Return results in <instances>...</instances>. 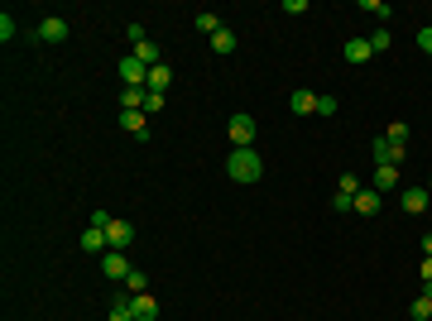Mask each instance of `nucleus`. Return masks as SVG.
Returning a JSON list of instances; mask_svg holds the SVG:
<instances>
[{"instance_id":"f704fd0d","label":"nucleus","mask_w":432,"mask_h":321,"mask_svg":"<svg viewBox=\"0 0 432 321\" xmlns=\"http://www.w3.org/2000/svg\"><path fill=\"white\" fill-rule=\"evenodd\" d=\"M428 197H432V192H428ZM428 207H432V202H428Z\"/></svg>"},{"instance_id":"f03ea898","label":"nucleus","mask_w":432,"mask_h":321,"mask_svg":"<svg viewBox=\"0 0 432 321\" xmlns=\"http://www.w3.org/2000/svg\"><path fill=\"white\" fill-rule=\"evenodd\" d=\"M226 134H231V144H236V149H255V120H250L245 110H236V115H231Z\"/></svg>"},{"instance_id":"2f4dec72","label":"nucleus","mask_w":432,"mask_h":321,"mask_svg":"<svg viewBox=\"0 0 432 321\" xmlns=\"http://www.w3.org/2000/svg\"><path fill=\"white\" fill-rule=\"evenodd\" d=\"M418 48H423V53H432V29H418Z\"/></svg>"},{"instance_id":"4468645a","label":"nucleus","mask_w":432,"mask_h":321,"mask_svg":"<svg viewBox=\"0 0 432 321\" xmlns=\"http://www.w3.org/2000/svg\"><path fill=\"white\" fill-rule=\"evenodd\" d=\"M394 183H399V168L375 163V192H379V197H384V192H394Z\"/></svg>"},{"instance_id":"9b49d317","label":"nucleus","mask_w":432,"mask_h":321,"mask_svg":"<svg viewBox=\"0 0 432 321\" xmlns=\"http://www.w3.org/2000/svg\"><path fill=\"white\" fill-rule=\"evenodd\" d=\"M120 125L135 134V139H149V115H144V110H120Z\"/></svg>"},{"instance_id":"20e7f679","label":"nucleus","mask_w":432,"mask_h":321,"mask_svg":"<svg viewBox=\"0 0 432 321\" xmlns=\"http://www.w3.org/2000/svg\"><path fill=\"white\" fill-rule=\"evenodd\" d=\"M68 34H72V29H68L63 15H44V20H39V44H63Z\"/></svg>"},{"instance_id":"f8f14e48","label":"nucleus","mask_w":432,"mask_h":321,"mask_svg":"<svg viewBox=\"0 0 432 321\" xmlns=\"http://www.w3.org/2000/svg\"><path fill=\"white\" fill-rule=\"evenodd\" d=\"M130 307H135V321H154L159 317V302L149 293H130Z\"/></svg>"},{"instance_id":"7ed1b4c3","label":"nucleus","mask_w":432,"mask_h":321,"mask_svg":"<svg viewBox=\"0 0 432 321\" xmlns=\"http://www.w3.org/2000/svg\"><path fill=\"white\" fill-rule=\"evenodd\" d=\"M120 81H125V86H139V91H149V67H144L135 53H125V58H120Z\"/></svg>"},{"instance_id":"412c9836","label":"nucleus","mask_w":432,"mask_h":321,"mask_svg":"<svg viewBox=\"0 0 432 321\" xmlns=\"http://www.w3.org/2000/svg\"><path fill=\"white\" fill-rule=\"evenodd\" d=\"M125 293H149V278H144L139 268H130V278H125Z\"/></svg>"},{"instance_id":"6e6552de","label":"nucleus","mask_w":432,"mask_h":321,"mask_svg":"<svg viewBox=\"0 0 432 321\" xmlns=\"http://www.w3.org/2000/svg\"><path fill=\"white\" fill-rule=\"evenodd\" d=\"M428 202H432L428 188H404V192H399V207H404L408 216H423V211H428Z\"/></svg>"},{"instance_id":"72a5a7b5","label":"nucleus","mask_w":432,"mask_h":321,"mask_svg":"<svg viewBox=\"0 0 432 321\" xmlns=\"http://www.w3.org/2000/svg\"><path fill=\"white\" fill-rule=\"evenodd\" d=\"M423 254H428V259H432V230H428V235H423Z\"/></svg>"},{"instance_id":"dca6fc26","label":"nucleus","mask_w":432,"mask_h":321,"mask_svg":"<svg viewBox=\"0 0 432 321\" xmlns=\"http://www.w3.org/2000/svg\"><path fill=\"white\" fill-rule=\"evenodd\" d=\"M168 86H173V72H168V63H159V67H149V91H168Z\"/></svg>"},{"instance_id":"c85d7f7f","label":"nucleus","mask_w":432,"mask_h":321,"mask_svg":"<svg viewBox=\"0 0 432 321\" xmlns=\"http://www.w3.org/2000/svg\"><path fill=\"white\" fill-rule=\"evenodd\" d=\"M331 211H355V197H346V192H336V197H331Z\"/></svg>"},{"instance_id":"0eeeda50","label":"nucleus","mask_w":432,"mask_h":321,"mask_svg":"<svg viewBox=\"0 0 432 321\" xmlns=\"http://www.w3.org/2000/svg\"><path fill=\"white\" fill-rule=\"evenodd\" d=\"M106 240H110V249H125V244L135 240V225L120 221V216H110V221H106Z\"/></svg>"},{"instance_id":"c756f323","label":"nucleus","mask_w":432,"mask_h":321,"mask_svg":"<svg viewBox=\"0 0 432 321\" xmlns=\"http://www.w3.org/2000/svg\"><path fill=\"white\" fill-rule=\"evenodd\" d=\"M0 39H5V44L15 39V15H0Z\"/></svg>"},{"instance_id":"a211bd4d","label":"nucleus","mask_w":432,"mask_h":321,"mask_svg":"<svg viewBox=\"0 0 432 321\" xmlns=\"http://www.w3.org/2000/svg\"><path fill=\"white\" fill-rule=\"evenodd\" d=\"M110 321H135V307H130V297H115V302H110Z\"/></svg>"},{"instance_id":"9d476101","label":"nucleus","mask_w":432,"mask_h":321,"mask_svg":"<svg viewBox=\"0 0 432 321\" xmlns=\"http://www.w3.org/2000/svg\"><path fill=\"white\" fill-rule=\"evenodd\" d=\"M82 249H87V254H106L110 249L106 230H101V225H87V230H82Z\"/></svg>"},{"instance_id":"f257e3e1","label":"nucleus","mask_w":432,"mask_h":321,"mask_svg":"<svg viewBox=\"0 0 432 321\" xmlns=\"http://www.w3.org/2000/svg\"><path fill=\"white\" fill-rule=\"evenodd\" d=\"M226 178L241 183V188H250V183L265 178V159H260L255 149H231V159H226Z\"/></svg>"},{"instance_id":"f3484780","label":"nucleus","mask_w":432,"mask_h":321,"mask_svg":"<svg viewBox=\"0 0 432 321\" xmlns=\"http://www.w3.org/2000/svg\"><path fill=\"white\" fill-rule=\"evenodd\" d=\"M212 48H216V53H236V29L221 25V29L212 34Z\"/></svg>"},{"instance_id":"aec40b11","label":"nucleus","mask_w":432,"mask_h":321,"mask_svg":"<svg viewBox=\"0 0 432 321\" xmlns=\"http://www.w3.org/2000/svg\"><path fill=\"white\" fill-rule=\"evenodd\" d=\"M192 25H197V34H216V29H221V15H212V10H202V15H197Z\"/></svg>"},{"instance_id":"4be33fe9","label":"nucleus","mask_w":432,"mask_h":321,"mask_svg":"<svg viewBox=\"0 0 432 321\" xmlns=\"http://www.w3.org/2000/svg\"><path fill=\"white\" fill-rule=\"evenodd\" d=\"M360 10L375 15V20H389V5H384V0H360Z\"/></svg>"},{"instance_id":"473e14b6","label":"nucleus","mask_w":432,"mask_h":321,"mask_svg":"<svg viewBox=\"0 0 432 321\" xmlns=\"http://www.w3.org/2000/svg\"><path fill=\"white\" fill-rule=\"evenodd\" d=\"M418 278H423V283H432V259H423V268H418Z\"/></svg>"},{"instance_id":"1a4fd4ad","label":"nucleus","mask_w":432,"mask_h":321,"mask_svg":"<svg viewBox=\"0 0 432 321\" xmlns=\"http://www.w3.org/2000/svg\"><path fill=\"white\" fill-rule=\"evenodd\" d=\"M341 53H346L351 67H360V63H370V58H375V48H370V39H346V48H341Z\"/></svg>"},{"instance_id":"39448f33","label":"nucleus","mask_w":432,"mask_h":321,"mask_svg":"<svg viewBox=\"0 0 432 321\" xmlns=\"http://www.w3.org/2000/svg\"><path fill=\"white\" fill-rule=\"evenodd\" d=\"M370 154H375V163H389V168H399V163H404V144H394V139H384V134H379L375 144H370Z\"/></svg>"},{"instance_id":"393cba45","label":"nucleus","mask_w":432,"mask_h":321,"mask_svg":"<svg viewBox=\"0 0 432 321\" xmlns=\"http://www.w3.org/2000/svg\"><path fill=\"white\" fill-rule=\"evenodd\" d=\"M336 192H346V197H355V192H360V178H355V173H341V183H336Z\"/></svg>"},{"instance_id":"cd10ccee","label":"nucleus","mask_w":432,"mask_h":321,"mask_svg":"<svg viewBox=\"0 0 432 321\" xmlns=\"http://www.w3.org/2000/svg\"><path fill=\"white\" fill-rule=\"evenodd\" d=\"M125 39H130L135 48H139V44H149V34H144V25H125Z\"/></svg>"},{"instance_id":"2eb2a0df","label":"nucleus","mask_w":432,"mask_h":321,"mask_svg":"<svg viewBox=\"0 0 432 321\" xmlns=\"http://www.w3.org/2000/svg\"><path fill=\"white\" fill-rule=\"evenodd\" d=\"M379 211V192L375 188H360L355 192V216H375Z\"/></svg>"},{"instance_id":"423d86ee","label":"nucleus","mask_w":432,"mask_h":321,"mask_svg":"<svg viewBox=\"0 0 432 321\" xmlns=\"http://www.w3.org/2000/svg\"><path fill=\"white\" fill-rule=\"evenodd\" d=\"M101 278H130V259H125V249H106V254H101Z\"/></svg>"},{"instance_id":"b1692460","label":"nucleus","mask_w":432,"mask_h":321,"mask_svg":"<svg viewBox=\"0 0 432 321\" xmlns=\"http://www.w3.org/2000/svg\"><path fill=\"white\" fill-rule=\"evenodd\" d=\"M408 312H413V321H428V317H432V297H418Z\"/></svg>"},{"instance_id":"bb28decb","label":"nucleus","mask_w":432,"mask_h":321,"mask_svg":"<svg viewBox=\"0 0 432 321\" xmlns=\"http://www.w3.org/2000/svg\"><path fill=\"white\" fill-rule=\"evenodd\" d=\"M384 139H394V144H404V139H408V125H404V120H394V125L384 130Z\"/></svg>"},{"instance_id":"7c9ffc66","label":"nucleus","mask_w":432,"mask_h":321,"mask_svg":"<svg viewBox=\"0 0 432 321\" xmlns=\"http://www.w3.org/2000/svg\"><path fill=\"white\" fill-rule=\"evenodd\" d=\"M317 115H336V96H317Z\"/></svg>"},{"instance_id":"a878e982","label":"nucleus","mask_w":432,"mask_h":321,"mask_svg":"<svg viewBox=\"0 0 432 321\" xmlns=\"http://www.w3.org/2000/svg\"><path fill=\"white\" fill-rule=\"evenodd\" d=\"M163 110V96L159 91H144V115H159Z\"/></svg>"},{"instance_id":"ddd939ff","label":"nucleus","mask_w":432,"mask_h":321,"mask_svg":"<svg viewBox=\"0 0 432 321\" xmlns=\"http://www.w3.org/2000/svg\"><path fill=\"white\" fill-rule=\"evenodd\" d=\"M288 110H293V115H317V91H293V96H288Z\"/></svg>"},{"instance_id":"5701e85b","label":"nucleus","mask_w":432,"mask_h":321,"mask_svg":"<svg viewBox=\"0 0 432 321\" xmlns=\"http://www.w3.org/2000/svg\"><path fill=\"white\" fill-rule=\"evenodd\" d=\"M389 44H394V34H389V29H375V34H370V48H375V53H384Z\"/></svg>"},{"instance_id":"6ab92c4d","label":"nucleus","mask_w":432,"mask_h":321,"mask_svg":"<svg viewBox=\"0 0 432 321\" xmlns=\"http://www.w3.org/2000/svg\"><path fill=\"white\" fill-rule=\"evenodd\" d=\"M135 58H139V63H144V67H159V44H139V48H135Z\"/></svg>"}]
</instances>
